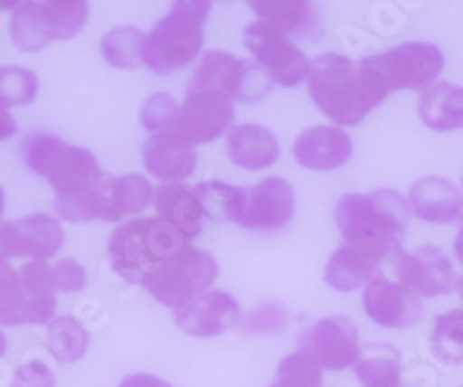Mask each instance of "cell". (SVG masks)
<instances>
[{"mask_svg": "<svg viewBox=\"0 0 463 387\" xmlns=\"http://www.w3.org/2000/svg\"><path fill=\"white\" fill-rule=\"evenodd\" d=\"M24 163L44 176L56 191V213L65 221H100V163L84 146L63 142L56 135L35 133L24 139Z\"/></svg>", "mask_w": 463, "mask_h": 387, "instance_id": "cell-1", "label": "cell"}, {"mask_svg": "<svg viewBox=\"0 0 463 387\" xmlns=\"http://www.w3.org/2000/svg\"><path fill=\"white\" fill-rule=\"evenodd\" d=\"M308 90L317 109L336 126H357L390 96L373 70L341 53H325L308 63Z\"/></svg>", "mask_w": 463, "mask_h": 387, "instance_id": "cell-2", "label": "cell"}, {"mask_svg": "<svg viewBox=\"0 0 463 387\" xmlns=\"http://www.w3.org/2000/svg\"><path fill=\"white\" fill-rule=\"evenodd\" d=\"M336 225L345 244H359L366 249L392 255L401 249L411 204L401 193L380 188L371 193H350L336 204Z\"/></svg>", "mask_w": 463, "mask_h": 387, "instance_id": "cell-3", "label": "cell"}, {"mask_svg": "<svg viewBox=\"0 0 463 387\" xmlns=\"http://www.w3.org/2000/svg\"><path fill=\"white\" fill-rule=\"evenodd\" d=\"M188 249V239L163 218H130L114 230L109 260L130 283H146Z\"/></svg>", "mask_w": 463, "mask_h": 387, "instance_id": "cell-4", "label": "cell"}, {"mask_svg": "<svg viewBox=\"0 0 463 387\" xmlns=\"http://www.w3.org/2000/svg\"><path fill=\"white\" fill-rule=\"evenodd\" d=\"M209 0H179L151 33L144 35L142 65L153 75L169 77L188 68L204 44V24L209 19Z\"/></svg>", "mask_w": 463, "mask_h": 387, "instance_id": "cell-5", "label": "cell"}, {"mask_svg": "<svg viewBox=\"0 0 463 387\" xmlns=\"http://www.w3.org/2000/svg\"><path fill=\"white\" fill-rule=\"evenodd\" d=\"M89 3L81 0H47V3H16L10 19L12 42L22 52H43L52 42L70 40L84 28Z\"/></svg>", "mask_w": 463, "mask_h": 387, "instance_id": "cell-6", "label": "cell"}, {"mask_svg": "<svg viewBox=\"0 0 463 387\" xmlns=\"http://www.w3.org/2000/svg\"><path fill=\"white\" fill-rule=\"evenodd\" d=\"M222 93L232 100L260 102L271 93V80L258 63L225 52H206L188 81V93Z\"/></svg>", "mask_w": 463, "mask_h": 387, "instance_id": "cell-7", "label": "cell"}, {"mask_svg": "<svg viewBox=\"0 0 463 387\" xmlns=\"http://www.w3.org/2000/svg\"><path fill=\"white\" fill-rule=\"evenodd\" d=\"M383 80L387 90H427L442 72V52L431 42H405L384 53L362 59Z\"/></svg>", "mask_w": 463, "mask_h": 387, "instance_id": "cell-8", "label": "cell"}, {"mask_svg": "<svg viewBox=\"0 0 463 387\" xmlns=\"http://www.w3.org/2000/svg\"><path fill=\"white\" fill-rule=\"evenodd\" d=\"M216 278L218 265L213 260V255L188 246L176 260H172L158 274L151 276L144 283V288L151 292L153 299H158L165 307L179 311L185 304L209 292Z\"/></svg>", "mask_w": 463, "mask_h": 387, "instance_id": "cell-9", "label": "cell"}, {"mask_svg": "<svg viewBox=\"0 0 463 387\" xmlns=\"http://www.w3.org/2000/svg\"><path fill=\"white\" fill-rule=\"evenodd\" d=\"M248 52L253 53L255 63L264 70V75L271 80V84L280 86H299L308 80V63L304 52L297 47L292 40L271 26L269 22H253L243 31Z\"/></svg>", "mask_w": 463, "mask_h": 387, "instance_id": "cell-10", "label": "cell"}, {"mask_svg": "<svg viewBox=\"0 0 463 387\" xmlns=\"http://www.w3.org/2000/svg\"><path fill=\"white\" fill-rule=\"evenodd\" d=\"M295 213V188L280 176H269L250 188H239L232 223L255 232L285 228Z\"/></svg>", "mask_w": 463, "mask_h": 387, "instance_id": "cell-11", "label": "cell"}, {"mask_svg": "<svg viewBox=\"0 0 463 387\" xmlns=\"http://www.w3.org/2000/svg\"><path fill=\"white\" fill-rule=\"evenodd\" d=\"M299 353H304L311 362H316L322 372H341L347 366L357 364L362 355L359 332L350 318L332 316L317 320L299 335Z\"/></svg>", "mask_w": 463, "mask_h": 387, "instance_id": "cell-12", "label": "cell"}, {"mask_svg": "<svg viewBox=\"0 0 463 387\" xmlns=\"http://www.w3.org/2000/svg\"><path fill=\"white\" fill-rule=\"evenodd\" d=\"M234 121V100L222 93H188L184 105H179V117L174 123V137L188 144H206L230 133Z\"/></svg>", "mask_w": 463, "mask_h": 387, "instance_id": "cell-13", "label": "cell"}, {"mask_svg": "<svg viewBox=\"0 0 463 387\" xmlns=\"http://www.w3.org/2000/svg\"><path fill=\"white\" fill-rule=\"evenodd\" d=\"M364 308L366 316L380 327L403 329L421 318V299L408 283L399 276L375 274L364 290Z\"/></svg>", "mask_w": 463, "mask_h": 387, "instance_id": "cell-14", "label": "cell"}, {"mask_svg": "<svg viewBox=\"0 0 463 387\" xmlns=\"http://www.w3.org/2000/svg\"><path fill=\"white\" fill-rule=\"evenodd\" d=\"M387 262L401 281L408 283L420 297L449 295L458 281L449 258L436 246H420L412 253L399 249L390 255Z\"/></svg>", "mask_w": 463, "mask_h": 387, "instance_id": "cell-15", "label": "cell"}, {"mask_svg": "<svg viewBox=\"0 0 463 387\" xmlns=\"http://www.w3.org/2000/svg\"><path fill=\"white\" fill-rule=\"evenodd\" d=\"M63 228L56 218L44 213L24 216L14 223L3 225V260L31 258L44 262L63 249Z\"/></svg>", "mask_w": 463, "mask_h": 387, "instance_id": "cell-16", "label": "cell"}, {"mask_svg": "<svg viewBox=\"0 0 463 387\" xmlns=\"http://www.w3.org/2000/svg\"><path fill=\"white\" fill-rule=\"evenodd\" d=\"M241 320V307L222 290H209L174 313V323L190 336H218Z\"/></svg>", "mask_w": 463, "mask_h": 387, "instance_id": "cell-17", "label": "cell"}, {"mask_svg": "<svg viewBox=\"0 0 463 387\" xmlns=\"http://www.w3.org/2000/svg\"><path fill=\"white\" fill-rule=\"evenodd\" d=\"M353 156V139L338 126H313L297 137L295 160L306 170L329 172Z\"/></svg>", "mask_w": 463, "mask_h": 387, "instance_id": "cell-18", "label": "cell"}, {"mask_svg": "<svg viewBox=\"0 0 463 387\" xmlns=\"http://www.w3.org/2000/svg\"><path fill=\"white\" fill-rule=\"evenodd\" d=\"M142 158L148 175L165 184H179L197 167L195 146L174 135H151L144 142Z\"/></svg>", "mask_w": 463, "mask_h": 387, "instance_id": "cell-19", "label": "cell"}, {"mask_svg": "<svg viewBox=\"0 0 463 387\" xmlns=\"http://www.w3.org/2000/svg\"><path fill=\"white\" fill-rule=\"evenodd\" d=\"M387 260H390V255L380 253V250L359 244H343L326 265L325 281L334 290H357V288L366 286Z\"/></svg>", "mask_w": 463, "mask_h": 387, "instance_id": "cell-20", "label": "cell"}, {"mask_svg": "<svg viewBox=\"0 0 463 387\" xmlns=\"http://www.w3.org/2000/svg\"><path fill=\"white\" fill-rule=\"evenodd\" d=\"M411 212L427 223L448 225L461 218L463 197L452 181L442 176H427L411 188Z\"/></svg>", "mask_w": 463, "mask_h": 387, "instance_id": "cell-21", "label": "cell"}, {"mask_svg": "<svg viewBox=\"0 0 463 387\" xmlns=\"http://www.w3.org/2000/svg\"><path fill=\"white\" fill-rule=\"evenodd\" d=\"M151 181L139 175L109 176L100 186V221H121L139 216L153 202Z\"/></svg>", "mask_w": 463, "mask_h": 387, "instance_id": "cell-22", "label": "cell"}, {"mask_svg": "<svg viewBox=\"0 0 463 387\" xmlns=\"http://www.w3.org/2000/svg\"><path fill=\"white\" fill-rule=\"evenodd\" d=\"M227 156L243 170L260 172L279 160L280 146L279 139L267 127L258 123H241V126H232L227 133Z\"/></svg>", "mask_w": 463, "mask_h": 387, "instance_id": "cell-23", "label": "cell"}, {"mask_svg": "<svg viewBox=\"0 0 463 387\" xmlns=\"http://www.w3.org/2000/svg\"><path fill=\"white\" fill-rule=\"evenodd\" d=\"M153 204L158 209V218L174 225L185 239L200 237L204 225V209L200 204L195 188L179 181V184H163L153 193Z\"/></svg>", "mask_w": 463, "mask_h": 387, "instance_id": "cell-24", "label": "cell"}, {"mask_svg": "<svg viewBox=\"0 0 463 387\" xmlns=\"http://www.w3.org/2000/svg\"><path fill=\"white\" fill-rule=\"evenodd\" d=\"M420 117L424 126L436 133H449L463 127V86L436 81L424 90L420 100Z\"/></svg>", "mask_w": 463, "mask_h": 387, "instance_id": "cell-25", "label": "cell"}, {"mask_svg": "<svg viewBox=\"0 0 463 387\" xmlns=\"http://www.w3.org/2000/svg\"><path fill=\"white\" fill-rule=\"evenodd\" d=\"M255 14H260L262 22H269L279 31H283L288 38H306L320 24V12L313 3L306 0H255L250 3Z\"/></svg>", "mask_w": 463, "mask_h": 387, "instance_id": "cell-26", "label": "cell"}, {"mask_svg": "<svg viewBox=\"0 0 463 387\" xmlns=\"http://www.w3.org/2000/svg\"><path fill=\"white\" fill-rule=\"evenodd\" d=\"M28 299V325L47 323L56 313V281L53 267L43 260H31L19 269Z\"/></svg>", "mask_w": 463, "mask_h": 387, "instance_id": "cell-27", "label": "cell"}, {"mask_svg": "<svg viewBox=\"0 0 463 387\" xmlns=\"http://www.w3.org/2000/svg\"><path fill=\"white\" fill-rule=\"evenodd\" d=\"M357 381L364 387H399L401 385V360L392 345H369L362 348L357 364H354Z\"/></svg>", "mask_w": 463, "mask_h": 387, "instance_id": "cell-28", "label": "cell"}, {"mask_svg": "<svg viewBox=\"0 0 463 387\" xmlns=\"http://www.w3.org/2000/svg\"><path fill=\"white\" fill-rule=\"evenodd\" d=\"M0 325H28V299L19 269L0 260Z\"/></svg>", "mask_w": 463, "mask_h": 387, "instance_id": "cell-29", "label": "cell"}, {"mask_svg": "<svg viewBox=\"0 0 463 387\" xmlns=\"http://www.w3.org/2000/svg\"><path fill=\"white\" fill-rule=\"evenodd\" d=\"M47 348L58 362L72 364L86 355L89 335L74 318H56L47 327Z\"/></svg>", "mask_w": 463, "mask_h": 387, "instance_id": "cell-30", "label": "cell"}, {"mask_svg": "<svg viewBox=\"0 0 463 387\" xmlns=\"http://www.w3.org/2000/svg\"><path fill=\"white\" fill-rule=\"evenodd\" d=\"M100 52L105 61L114 68L135 70L142 65L144 33L132 26H121L109 31L102 38Z\"/></svg>", "mask_w": 463, "mask_h": 387, "instance_id": "cell-31", "label": "cell"}, {"mask_svg": "<svg viewBox=\"0 0 463 387\" xmlns=\"http://www.w3.org/2000/svg\"><path fill=\"white\" fill-rule=\"evenodd\" d=\"M433 355L445 364L463 362V311H448L433 323L431 332Z\"/></svg>", "mask_w": 463, "mask_h": 387, "instance_id": "cell-32", "label": "cell"}, {"mask_svg": "<svg viewBox=\"0 0 463 387\" xmlns=\"http://www.w3.org/2000/svg\"><path fill=\"white\" fill-rule=\"evenodd\" d=\"M37 77L26 68H0V102L10 107H24L35 100Z\"/></svg>", "mask_w": 463, "mask_h": 387, "instance_id": "cell-33", "label": "cell"}, {"mask_svg": "<svg viewBox=\"0 0 463 387\" xmlns=\"http://www.w3.org/2000/svg\"><path fill=\"white\" fill-rule=\"evenodd\" d=\"M322 385V369L311 362L304 353H292L285 357L279 366L276 381L269 387H320Z\"/></svg>", "mask_w": 463, "mask_h": 387, "instance_id": "cell-34", "label": "cell"}, {"mask_svg": "<svg viewBox=\"0 0 463 387\" xmlns=\"http://www.w3.org/2000/svg\"><path fill=\"white\" fill-rule=\"evenodd\" d=\"M179 117V105L169 93H153L142 105V126L153 135H169Z\"/></svg>", "mask_w": 463, "mask_h": 387, "instance_id": "cell-35", "label": "cell"}, {"mask_svg": "<svg viewBox=\"0 0 463 387\" xmlns=\"http://www.w3.org/2000/svg\"><path fill=\"white\" fill-rule=\"evenodd\" d=\"M195 191L197 197H200L202 209H204V216L213 218L218 223L232 221V212H234L239 188L227 186L222 181H206V184L197 186Z\"/></svg>", "mask_w": 463, "mask_h": 387, "instance_id": "cell-36", "label": "cell"}, {"mask_svg": "<svg viewBox=\"0 0 463 387\" xmlns=\"http://www.w3.org/2000/svg\"><path fill=\"white\" fill-rule=\"evenodd\" d=\"M239 325L243 335H274L288 325V308L279 302H264L248 313Z\"/></svg>", "mask_w": 463, "mask_h": 387, "instance_id": "cell-37", "label": "cell"}, {"mask_svg": "<svg viewBox=\"0 0 463 387\" xmlns=\"http://www.w3.org/2000/svg\"><path fill=\"white\" fill-rule=\"evenodd\" d=\"M10 387H56V376L44 362L33 360L16 369Z\"/></svg>", "mask_w": 463, "mask_h": 387, "instance_id": "cell-38", "label": "cell"}, {"mask_svg": "<svg viewBox=\"0 0 463 387\" xmlns=\"http://www.w3.org/2000/svg\"><path fill=\"white\" fill-rule=\"evenodd\" d=\"M53 281H56V290L80 292L86 288V269L77 260L68 258L53 267Z\"/></svg>", "mask_w": 463, "mask_h": 387, "instance_id": "cell-39", "label": "cell"}, {"mask_svg": "<svg viewBox=\"0 0 463 387\" xmlns=\"http://www.w3.org/2000/svg\"><path fill=\"white\" fill-rule=\"evenodd\" d=\"M118 387H172V385L165 382L163 378L151 376V373H132V376L123 378Z\"/></svg>", "mask_w": 463, "mask_h": 387, "instance_id": "cell-40", "label": "cell"}, {"mask_svg": "<svg viewBox=\"0 0 463 387\" xmlns=\"http://www.w3.org/2000/svg\"><path fill=\"white\" fill-rule=\"evenodd\" d=\"M14 133H16V118L12 117L10 109L0 102V142L10 139Z\"/></svg>", "mask_w": 463, "mask_h": 387, "instance_id": "cell-41", "label": "cell"}, {"mask_svg": "<svg viewBox=\"0 0 463 387\" xmlns=\"http://www.w3.org/2000/svg\"><path fill=\"white\" fill-rule=\"evenodd\" d=\"M458 234L457 239H454V255H457V260L461 262L463 267V212H461V218H458Z\"/></svg>", "mask_w": 463, "mask_h": 387, "instance_id": "cell-42", "label": "cell"}, {"mask_svg": "<svg viewBox=\"0 0 463 387\" xmlns=\"http://www.w3.org/2000/svg\"><path fill=\"white\" fill-rule=\"evenodd\" d=\"M3 212H5V191L0 188V218H3ZM3 223V221H0Z\"/></svg>", "mask_w": 463, "mask_h": 387, "instance_id": "cell-43", "label": "cell"}, {"mask_svg": "<svg viewBox=\"0 0 463 387\" xmlns=\"http://www.w3.org/2000/svg\"><path fill=\"white\" fill-rule=\"evenodd\" d=\"M5 348H7V339H5V335H3V329H0V357H3Z\"/></svg>", "mask_w": 463, "mask_h": 387, "instance_id": "cell-44", "label": "cell"}, {"mask_svg": "<svg viewBox=\"0 0 463 387\" xmlns=\"http://www.w3.org/2000/svg\"><path fill=\"white\" fill-rule=\"evenodd\" d=\"M3 225L5 223H0V260H3Z\"/></svg>", "mask_w": 463, "mask_h": 387, "instance_id": "cell-45", "label": "cell"}, {"mask_svg": "<svg viewBox=\"0 0 463 387\" xmlns=\"http://www.w3.org/2000/svg\"><path fill=\"white\" fill-rule=\"evenodd\" d=\"M457 290H458V295H461V302H463V278H458L457 281Z\"/></svg>", "mask_w": 463, "mask_h": 387, "instance_id": "cell-46", "label": "cell"}]
</instances>
